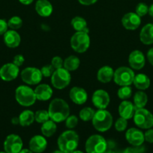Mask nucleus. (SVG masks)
<instances>
[{"mask_svg":"<svg viewBox=\"0 0 153 153\" xmlns=\"http://www.w3.org/2000/svg\"><path fill=\"white\" fill-rule=\"evenodd\" d=\"M48 113L50 119L55 123H62L70 114V108L64 100L56 98L50 103Z\"/></svg>","mask_w":153,"mask_h":153,"instance_id":"nucleus-1","label":"nucleus"},{"mask_svg":"<svg viewBox=\"0 0 153 153\" xmlns=\"http://www.w3.org/2000/svg\"><path fill=\"white\" fill-rule=\"evenodd\" d=\"M57 143L60 150L64 153H72L79 144V136L73 130H68L60 134Z\"/></svg>","mask_w":153,"mask_h":153,"instance_id":"nucleus-2","label":"nucleus"},{"mask_svg":"<svg viewBox=\"0 0 153 153\" xmlns=\"http://www.w3.org/2000/svg\"><path fill=\"white\" fill-rule=\"evenodd\" d=\"M92 125L97 131L105 132L111 128L113 122L112 116L105 109H98L94 113L92 120Z\"/></svg>","mask_w":153,"mask_h":153,"instance_id":"nucleus-3","label":"nucleus"},{"mask_svg":"<svg viewBox=\"0 0 153 153\" xmlns=\"http://www.w3.org/2000/svg\"><path fill=\"white\" fill-rule=\"evenodd\" d=\"M15 99L20 105L29 107L34 104L36 97L34 90L26 85H20L15 91Z\"/></svg>","mask_w":153,"mask_h":153,"instance_id":"nucleus-4","label":"nucleus"},{"mask_svg":"<svg viewBox=\"0 0 153 153\" xmlns=\"http://www.w3.org/2000/svg\"><path fill=\"white\" fill-rule=\"evenodd\" d=\"M71 48L78 53H83L89 48L90 37L88 33L76 31L70 38Z\"/></svg>","mask_w":153,"mask_h":153,"instance_id":"nucleus-5","label":"nucleus"},{"mask_svg":"<svg viewBox=\"0 0 153 153\" xmlns=\"http://www.w3.org/2000/svg\"><path fill=\"white\" fill-rule=\"evenodd\" d=\"M71 80L70 72L64 67L54 70L51 76V83L52 86L58 90H62L68 87Z\"/></svg>","mask_w":153,"mask_h":153,"instance_id":"nucleus-6","label":"nucleus"},{"mask_svg":"<svg viewBox=\"0 0 153 153\" xmlns=\"http://www.w3.org/2000/svg\"><path fill=\"white\" fill-rule=\"evenodd\" d=\"M134 122L140 128L148 129L153 126V114L147 109H136L134 114Z\"/></svg>","mask_w":153,"mask_h":153,"instance_id":"nucleus-7","label":"nucleus"},{"mask_svg":"<svg viewBox=\"0 0 153 153\" xmlns=\"http://www.w3.org/2000/svg\"><path fill=\"white\" fill-rule=\"evenodd\" d=\"M135 74L133 70L127 67H120L114 71L113 80L119 86H130L133 84Z\"/></svg>","mask_w":153,"mask_h":153,"instance_id":"nucleus-8","label":"nucleus"},{"mask_svg":"<svg viewBox=\"0 0 153 153\" xmlns=\"http://www.w3.org/2000/svg\"><path fill=\"white\" fill-rule=\"evenodd\" d=\"M85 148L87 153H104L107 148V143L102 136L93 134L87 139Z\"/></svg>","mask_w":153,"mask_h":153,"instance_id":"nucleus-9","label":"nucleus"},{"mask_svg":"<svg viewBox=\"0 0 153 153\" xmlns=\"http://www.w3.org/2000/svg\"><path fill=\"white\" fill-rule=\"evenodd\" d=\"M20 76L22 82L29 85H38L43 78L40 70L36 67H26L21 72Z\"/></svg>","mask_w":153,"mask_h":153,"instance_id":"nucleus-10","label":"nucleus"},{"mask_svg":"<svg viewBox=\"0 0 153 153\" xmlns=\"http://www.w3.org/2000/svg\"><path fill=\"white\" fill-rule=\"evenodd\" d=\"M22 140L17 134H9L4 142V152L7 153H19L22 149Z\"/></svg>","mask_w":153,"mask_h":153,"instance_id":"nucleus-11","label":"nucleus"},{"mask_svg":"<svg viewBox=\"0 0 153 153\" xmlns=\"http://www.w3.org/2000/svg\"><path fill=\"white\" fill-rule=\"evenodd\" d=\"M19 72V67L14 63H8L0 68V78L5 82H10L17 77Z\"/></svg>","mask_w":153,"mask_h":153,"instance_id":"nucleus-12","label":"nucleus"},{"mask_svg":"<svg viewBox=\"0 0 153 153\" xmlns=\"http://www.w3.org/2000/svg\"><path fill=\"white\" fill-rule=\"evenodd\" d=\"M93 105L98 109H106L109 105L110 98L106 91L104 90H97L92 97Z\"/></svg>","mask_w":153,"mask_h":153,"instance_id":"nucleus-13","label":"nucleus"},{"mask_svg":"<svg viewBox=\"0 0 153 153\" xmlns=\"http://www.w3.org/2000/svg\"><path fill=\"white\" fill-rule=\"evenodd\" d=\"M122 24L125 29L134 31L140 25L141 18L136 13H127L122 18Z\"/></svg>","mask_w":153,"mask_h":153,"instance_id":"nucleus-14","label":"nucleus"},{"mask_svg":"<svg viewBox=\"0 0 153 153\" xmlns=\"http://www.w3.org/2000/svg\"><path fill=\"white\" fill-rule=\"evenodd\" d=\"M125 137L127 141L133 146H142L145 141L144 133L136 128H130L126 131Z\"/></svg>","mask_w":153,"mask_h":153,"instance_id":"nucleus-15","label":"nucleus"},{"mask_svg":"<svg viewBox=\"0 0 153 153\" xmlns=\"http://www.w3.org/2000/svg\"><path fill=\"white\" fill-rule=\"evenodd\" d=\"M128 64L130 68L134 70H141L143 68L146 64L145 55L140 50L133 51L129 55Z\"/></svg>","mask_w":153,"mask_h":153,"instance_id":"nucleus-16","label":"nucleus"},{"mask_svg":"<svg viewBox=\"0 0 153 153\" xmlns=\"http://www.w3.org/2000/svg\"><path fill=\"white\" fill-rule=\"evenodd\" d=\"M29 149L34 153H41L46 149L47 146V141L44 136L34 135L30 140Z\"/></svg>","mask_w":153,"mask_h":153,"instance_id":"nucleus-17","label":"nucleus"},{"mask_svg":"<svg viewBox=\"0 0 153 153\" xmlns=\"http://www.w3.org/2000/svg\"><path fill=\"white\" fill-rule=\"evenodd\" d=\"M69 97L73 102L76 105H82L88 99L87 93L83 88L80 87H74L70 89Z\"/></svg>","mask_w":153,"mask_h":153,"instance_id":"nucleus-18","label":"nucleus"},{"mask_svg":"<svg viewBox=\"0 0 153 153\" xmlns=\"http://www.w3.org/2000/svg\"><path fill=\"white\" fill-rule=\"evenodd\" d=\"M136 111L134 105L130 101L123 100L118 106V114L120 117L126 120H129L134 117Z\"/></svg>","mask_w":153,"mask_h":153,"instance_id":"nucleus-19","label":"nucleus"},{"mask_svg":"<svg viewBox=\"0 0 153 153\" xmlns=\"http://www.w3.org/2000/svg\"><path fill=\"white\" fill-rule=\"evenodd\" d=\"M4 42L6 46L9 48H16L20 43V36L16 30H8L4 34Z\"/></svg>","mask_w":153,"mask_h":153,"instance_id":"nucleus-20","label":"nucleus"},{"mask_svg":"<svg viewBox=\"0 0 153 153\" xmlns=\"http://www.w3.org/2000/svg\"><path fill=\"white\" fill-rule=\"evenodd\" d=\"M34 91L36 99L40 101H47L52 96V88L46 84H40Z\"/></svg>","mask_w":153,"mask_h":153,"instance_id":"nucleus-21","label":"nucleus"},{"mask_svg":"<svg viewBox=\"0 0 153 153\" xmlns=\"http://www.w3.org/2000/svg\"><path fill=\"white\" fill-rule=\"evenodd\" d=\"M35 10L40 16L47 17L52 13V5L48 0H38L35 3Z\"/></svg>","mask_w":153,"mask_h":153,"instance_id":"nucleus-22","label":"nucleus"},{"mask_svg":"<svg viewBox=\"0 0 153 153\" xmlns=\"http://www.w3.org/2000/svg\"><path fill=\"white\" fill-rule=\"evenodd\" d=\"M140 41L145 45L153 44V24H146L140 33Z\"/></svg>","mask_w":153,"mask_h":153,"instance_id":"nucleus-23","label":"nucleus"},{"mask_svg":"<svg viewBox=\"0 0 153 153\" xmlns=\"http://www.w3.org/2000/svg\"><path fill=\"white\" fill-rule=\"evenodd\" d=\"M113 76L114 70L109 66L102 67L101 68L99 69L97 73L98 80L104 84L109 83L110 82H111V80L113 79Z\"/></svg>","mask_w":153,"mask_h":153,"instance_id":"nucleus-24","label":"nucleus"},{"mask_svg":"<svg viewBox=\"0 0 153 153\" xmlns=\"http://www.w3.org/2000/svg\"><path fill=\"white\" fill-rule=\"evenodd\" d=\"M133 84L140 91H145L150 86V79L146 75L143 73H139L135 75Z\"/></svg>","mask_w":153,"mask_h":153,"instance_id":"nucleus-25","label":"nucleus"},{"mask_svg":"<svg viewBox=\"0 0 153 153\" xmlns=\"http://www.w3.org/2000/svg\"><path fill=\"white\" fill-rule=\"evenodd\" d=\"M56 124L52 120H49L42 123L41 127H40L42 134L46 137H50L53 135L56 131Z\"/></svg>","mask_w":153,"mask_h":153,"instance_id":"nucleus-26","label":"nucleus"},{"mask_svg":"<svg viewBox=\"0 0 153 153\" xmlns=\"http://www.w3.org/2000/svg\"><path fill=\"white\" fill-rule=\"evenodd\" d=\"M20 125L21 126H28L34 121V114L30 110H25L20 114Z\"/></svg>","mask_w":153,"mask_h":153,"instance_id":"nucleus-27","label":"nucleus"},{"mask_svg":"<svg viewBox=\"0 0 153 153\" xmlns=\"http://www.w3.org/2000/svg\"><path fill=\"white\" fill-rule=\"evenodd\" d=\"M80 64V59L75 55H70L64 59L63 63V67L69 72L75 71L77 70Z\"/></svg>","mask_w":153,"mask_h":153,"instance_id":"nucleus-28","label":"nucleus"},{"mask_svg":"<svg viewBox=\"0 0 153 153\" xmlns=\"http://www.w3.org/2000/svg\"><path fill=\"white\" fill-rule=\"evenodd\" d=\"M72 27L76 31H84L88 33V28L87 26V22L81 16H75L71 19L70 22Z\"/></svg>","mask_w":153,"mask_h":153,"instance_id":"nucleus-29","label":"nucleus"},{"mask_svg":"<svg viewBox=\"0 0 153 153\" xmlns=\"http://www.w3.org/2000/svg\"><path fill=\"white\" fill-rule=\"evenodd\" d=\"M148 102V97L143 91H137L134 97V105L136 109L145 107Z\"/></svg>","mask_w":153,"mask_h":153,"instance_id":"nucleus-30","label":"nucleus"},{"mask_svg":"<svg viewBox=\"0 0 153 153\" xmlns=\"http://www.w3.org/2000/svg\"><path fill=\"white\" fill-rule=\"evenodd\" d=\"M94 113H95V111L92 108L85 107L80 110V111L79 113V117L82 121L88 122V121H90L92 120Z\"/></svg>","mask_w":153,"mask_h":153,"instance_id":"nucleus-31","label":"nucleus"},{"mask_svg":"<svg viewBox=\"0 0 153 153\" xmlns=\"http://www.w3.org/2000/svg\"><path fill=\"white\" fill-rule=\"evenodd\" d=\"M118 98L122 100H126L132 95V89L130 86H122L118 90L117 92Z\"/></svg>","mask_w":153,"mask_h":153,"instance_id":"nucleus-32","label":"nucleus"},{"mask_svg":"<svg viewBox=\"0 0 153 153\" xmlns=\"http://www.w3.org/2000/svg\"><path fill=\"white\" fill-rule=\"evenodd\" d=\"M50 116L48 111L38 110L34 114V120L38 123H44L46 121L49 120Z\"/></svg>","mask_w":153,"mask_h":153,"instance_id":"nucleus-33","label":"nucleus"},{"mask_svg":"<svg viewBox=\"0 0 153 153\" xmlns=\"http://www.w3.org/2000/svg\"><path fill=\"white\" fill-rule=\"evenodd\" d=\"M8 25L12 30H17L22 25V19L18 16H14L8 21Z\"/></svg>","mask_w":153,"mask_h":153,"instance_id":"nucleus-34","label":"nucleus"},{"mask_svg":"<svg viewBox=\"0 0 153 153\" xmlns=\"http://www.w3.org/2000/svg\"><path fill=\"white\" fill-rule=\"evenodd\" d=\"M128 126V120L120 117L115 123V128L118 131H124Z\"/></svg>","mask_w":153,"mask_h":153,"instance_id":"nucleus-35","label":"nucleus"},{"mask_svg":"<svg viewBox=\"0 0 153 153\" xmlns=\"http://www.w3.org/2000/svg\"><path fill=\"white\" fill-rule=\"evenodd\" d=\"M135 10H136V12H135V13H136L138 16L142 17V16H144L146 14L148 13V7L146 3L140 2L136 5Z\"/></svg>","mask_w":153,"mask_h":153,"instance_id":"nucleus-36","label":"nucleus"},{"mask_svg":"<svg viewBox=\"0 0 153 153\" xmlns=\"http://www.w3.org/2000/svg\"><path fill=\"white\" fill-rule=\"evenodd\" d=\"M78 124V118L74 115H69L65 120V126L69 129L74 128Z\"/></svg>","mask_w":153,"mask_h":153,"instance_id":"nucleus-37","label":"nucleus"},{"mask_svg":"<svg viewBox=\"0 0 153 153\" xmlns=\"http://www.w3.org/2000/svg\"><path fill=\"white\" fill-rule=\"evenodd\" d=\"M55 69L52 67L51 64H48V65H45L40 69V72H41V74L44 77H51V76L53 73Z\"/></svg>","mask_w":153,"mask_h":153,"instance_id":"nucleus-38","label":"nucleus"},{"mask_svg":"<svg viewBox=\"0 0 153 153\" xmlns=\"http://www.w3.org/2000/svg\"><path fill=\"white\" fill-rule=\"evenodd\" d=\"M63 63H64V61H63L61 57L55 56L51 60L50 64L55 70H56V69H59L63 67Z\"/></svg>","mask_w":153,"mask_h":153,"instance_id":"nucleus-39","label":"nucleus"},{"mask_svg":"<svg viewBox=\"0 0 153 153\" xmlns=\"http://www.w3.org/2000/svg\"><path fill=\"white\" fill-rule=\"evenodd\" d=\"M145 148L143 146H134V147H128L123 152V153H143Z\"/></svg>","mask_w":153,"mask_h":153,"instance_id":"nucleus-40","label":"nucleus"},{"mask_svg":"<svg viewBox=\"0 0 153 153\" xmlns=\"http://www.w3.org/2000/svg\"><path fill=\"white\" fill-rule=\"evenodd\" d=\"M24 61H25V58L22 55H15L14 58L13 59V63L17 67H20L23 64Z\"/></svg>","mask_w":153,"mask_h":153,"instance_id":"nucleus-41","label":"nucleus"},{"mask_svg":"<svg viewBox=\"0 0 153 153\" xmlns=\"http://www.w3.org/2000/svg\"><path fill=\"white\" fill-rule=\"evenodd\" d=\"M144 137H145L146 141L150 143H153V128H148L144 133Z\"/></svg>","mask_w":153,"mask_h":153,"instance_id":"nucleus-42","label":"nucleus"},{"mask_svg":"<svg viewBox=\"0 0 153 153\" xmlns=\"http://www.w3.org/2000/svg\"><path fill=\"white\" fill-rule=\"evenodd\" d=\"M8 22L4 19H0V35H3L8 31Z\"/></svg>","mask_w":153,"mask_h":153,"instance_id":"nucleus-43","label":"nucleus"},{"mask_svg":"<svg viewBox=\"0 0 153 153\" xmlns=\"http://www.w3.org/2000/svg\"><path fill=\"white\" fill-rule=\"evenodd\" d=\"M98 0H78V1H79L81 4L86 6L92 5V4H94Z\"/></svg>","mask_w":153,"mask_h":153,"instance_id":"nucleus-44","label":"nucleus"},{"mask_svg":"<svg viewBox=\"0 0 153 153\" xmlns=\"http://www.w3.org/2000/svg\"><path fill=\"white\" fill-rule=\"evenodd\" d=\"M147 58L148 62L153 66V48H151L147 52Z\"/></svg>","mask_w":153,"mask_h":153,"instance_id":"nucleus-45","label":"nucleus"},{"mask_svg":"<svg viewBox=\"0 0 153 153\" xmlns=\"http://www.w3.org/2000/svg\"><path fill=\"white\" fill-rule=\"evenodd\" d=\"M19 1H20V2L22 3V4H25V5H28V4H32L34 0H19Z\"/></svg>","mask_w":153,"mask_h":153,"instance_id":"nucleus-46","label":"nucleus"},{"mask_svg":"<svg viewBox=\"0 0 153 153\" xmlns=\"http://www.w3.org/2000/svg\"><path fill=\"white\" fill-rule=\"evenodd\" d=\"M11 123L12 124H14V125H18V124H20V120H19V117H13L11 119Z\"/></svg>","mask_w":153,"mask_h":153,"instance_id":"nucleus-47","label":"nucleus"},{"mask_svg":"<svg viewBox=\"0 0 153 153\" xmlns=\"http://www.w3.org/2000/svg\"><path fill=\"white\" fill-rule=\"evenodd\" d=\"M148 13L152 16V17H153V4H151V5L148 7Z\"/></svg>","mask_w":153,"mask_h":153,"instance_id":"nucleus-48","label":"nucleus"},{"mask_svg":"<svg viewBox=\"0 0 153 153\" xmlns=\"http://www.w3.org/2000/svg\"><path fill=\"white\" fill-rule=\"evenodd\" d=\"M19 153H34L32 151H31L30 149H23L20 151Z\"/></svg>","mask_w":153,"mask_h":153,"instance_id":"nucleus-49","label":"nucleus"},{"mask_svg":"<svg viewBox=\"0 0 153 153\" xmlns=\"http://www.w3.org/2000/svg\"><path fill=\"white\" fill-rule=\"evenodd\" d=\"M104 153H116V152H114V151L111 150V149H109V150H106V151H105Z\"/></svg>","mask_w":153,"mask_h":153,"instance_id":"nucleus-50","label":"nucleus"},{"mask_svg":"<svg viewBox=\"0 0 153 153\" xmlns=\"http://www.w3.org/2000/svg\"><path fill=\"white\" fill-rule=\"evenodd\" d=\"M52 153H64V152H62V150H56V151H54L53 152H52Z\"/></svg>","mask_w":153,"mask_h":153,"instance_id":"nucleus-51","label":"nucleus"},{"mask_svg":"<svg viewBox=\"0 0 153 153\" xmlns=\"http://www.w3.org/2000/svg\"><path fill=\"white\" fill-rule=\"evenodd\" d=\"M72 153H83L82 152H81V151H78V150H75V151H74Z\"/></svg>","mask_w":153,"mask_h":153,"instance_id":"nucleus-52","label":"nucleus"},{"mask_svg":"<svg viewBox=\"0 0 153 153\" xmlns=\"http://www.w3.org/2000/svg\"><path fill=\"white\" fill-rule=\"evenodd\" d=\"M0 153H7V152H0Z\"/></svg>","mask_w":153,"mask_h":153,"instance_id":"nucleus-53","label":"nucleus"}]
</instances>
